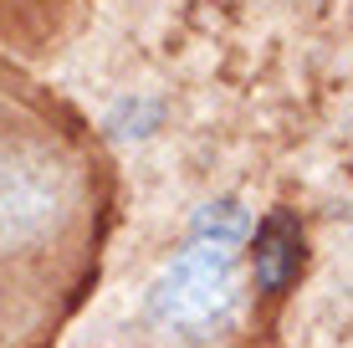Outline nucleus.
<instances>
[{
	"label": "nucleus",
	"mask_w": 353,
	"mask_h": 348,
	"mask_svg": "<svg viewBox=\"0 0 353 348\" xmlns=\"http://www.w3.org/2000/svg\"><path fill=\"white\" fill-rule=\"evenodd\" d=\"M230 307V256L221 246H205L185 256L154 297V313L179 328H210Z\"/></svg>",
	"instance_id": "nucleus-2"
},
{
	"label": "nucleus",
	"mask_w": 353,
	"mask_h": 348,
	"mask_svg": "<svg viewBox=\"0 0 353 348\" xmlns=\"http://www.w3.org/2000/svg\"><path fill=\"white\" fill-rule=\"evenodd\" d=\"M118 170L97 134L0 72V348H57L103 277Z\"/></svg>",
	"instance_id": "nucleus-1"
},
{
	"label": "nucleus",
	"mask_w": 353,
	"mask_h": 348,
	"mask_svg": "<svg viewBox=\"0 0 353 348\" xmlns=\"http://www.w3.org/2000/svg\"><path fill=\"white\" fill-rule=\"evenodd\" d=\"M297 261H302V231H297V221H292L287 210L266 215V225L256 231V282H261V292L282 297L292 287V277H297Z\"/></svg>",
	"instance_id": "nucleus-3"
}]
</instances>
